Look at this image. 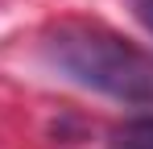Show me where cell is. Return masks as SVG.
<instances>
[{
    "label": "cell",
    "mask_w": 153,
    "mask_h": 149,
    "mask_svg": "<svg viewBox=\"0 0 153 149\" xmlns=\"http://www.w3.org/2000/svg\"><path fill=\"white\" fill-rule=\"evenodd\" d=\"M112 149H153V116L124 120L112 133Z\"/></svg>",
    "instance_id": "2"
},
{
    "label": "cell",
    "mask_w": 153,
    "mask_h": 149,
    "mask_svg": "<svg viewBox=\"0 0 153 149\" xmlns=\"http://www.w3.org/2000/svg\"><path fill=\"white\" fill-rule=\"evenodd\" d=\"M132 13H137V21L153 33V0H132Z\"/></svg>",
    "instance_id": "3"
},
{
    "label": "cell",
    "mask_w": 153,
    "mask_h": 149,
    "mask_svg": "<svg viewBox=\"0 0 153 149\" xmlns=\"http://www.w3.org/2000/svg\"><path fill=\"white\" fill-rule=\"evenodd\" d=\"M46 58L91 91L124 104H153V54L108 29L62 25L46 37Z\"/></svg>",
    "instance_id": "1"
}]
</instances>
